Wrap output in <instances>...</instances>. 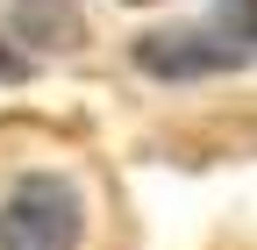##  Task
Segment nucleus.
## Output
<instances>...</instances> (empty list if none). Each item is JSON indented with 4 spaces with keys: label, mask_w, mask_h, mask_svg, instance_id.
<instances>
[{
    "label": "nucleus",
    "mask_w": 257,
    "mask_h": 250,
    "mask_svg": "<svg viewBox=\"0 0 257 250\" xmlns=\"http://www.w3.org/2000/svg\"><path fill=\"white\" fill-rule=\"evenodd\" d=\"M107 186L79 143L0 121V250H100Z\"/></svg>",
    "instance_id": "f257e3e1"
},
{
    "label": "nucleus",
    "mask_w": 257,
    "mask_h": 250,
    "mask_svg": "<svg viewBox=\"0 0 257 250\" xmlns=\"http://www.w3.org/2000/svg\"><path fill=\"white\" fill-rule=\"evenodd\" d=\"M236 36H207V29H150L136 36V65L150 79H200V72H221L236 65Z\"/></svg>",
    "instance_id": "f03ea898"
},
{
    "label": "nucleus",
    "mask_w": 257,
    "mask_h": 250,
    "mask_svg": "<svg viewBox=\"0 0 257 250\" xmlns=\"http://www.w3.org/2000/svg\"><path fill=\"white\" fill-rule=\"evenodd\" d=\"M15 22L29 29V36H57V22L72 29V0H8Z\"/></svg>",
    "instance_id": "7ed1b4c3"
},
{
    "label": "nucleus",
    "mask_w": 257,
    "mask_h": 250,
    "mask_svg": "<svg viewBox=\"0 0 257 250\" xmlns=\"http://www.w3.org/2000/svg\"><path fill=\"white\" fill-rule=\"evenodd\" d=\"M128 8H143V0H128Z\"/></svg>",
    "instance_id": "20e7f679"
}]
</instances>
